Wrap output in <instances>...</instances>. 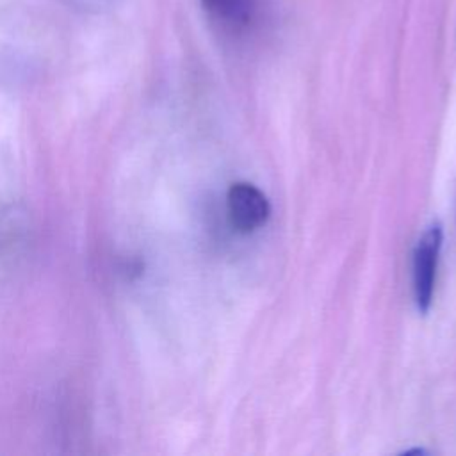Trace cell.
I'll return each mask as SVG.
<instances>
[{
	"mask_svg": "<svg viewBox=\"0 0 456 456\" xmlns=\"http://www.w3.org/2000/svg\"><path fill=\"white\" fill-rule=\"evenodd\" d=\"M444 242V230L440 223L429 224L413 251V297L417 310L426 315L433 303L436 267Z\"/></svg>",
	"mask_w": 456,
	"mask_h": 456,
	"instance_id": "1",
	"label": "cell"
},
{
	"mask_svg": "<svg viewBox=\"0 0 456 456\" xmlns=\"http://www.w3.org/2000/svg\"><path fill=\"white\" fill-rule=\"evenodd\" d=\"M226 212L232 228L239 233H253L271 216L267 196L249 182H235L226 192Z\"/></svg>",
	"mask_w": 456,
	"mask_h": 456,
	"instance_id": "2",
	"label": "cell"
},
{
	"mask_svg": "<svg viewBox=\"0 0 456 456\" xmlns=\"http://www.w3.org/2000/svg\"><path fill=\"white\" fill-rule=\"evenodd\" d=\"M205 11L230 30H246L258 16V0H201Z\"/></svg>",
	"mask_w": 456,
	"mask_h": 456,
	"instance_id": "3",
	"label": "cell"
}]
</instances>
